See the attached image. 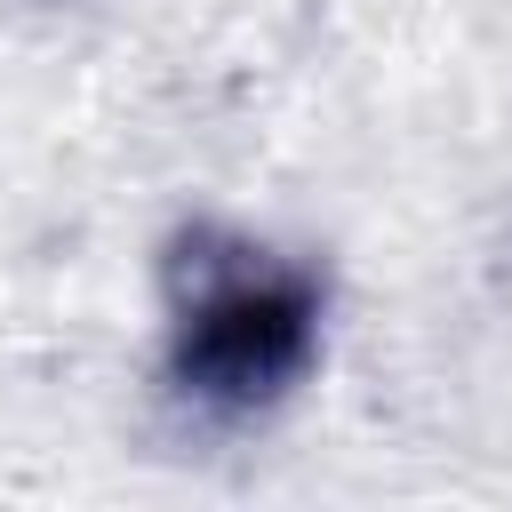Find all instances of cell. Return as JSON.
Segmentation results:
<instances>
[{"mask_svg":"<svg viewBox=\"0 0 512 512\" xmlns=\"http://www.w3.org/2000/svg\"><path fill=\"white\" fill-rule=\"evenodd\" d=\"M168 376L184 400L248 416L272 408L320 352V280L248 232L184 224L160 256Z\"/></svg>","mask_w":512,"mask_h":512,"instance_id":"obj_1","label":"cell"}]
</instances>
